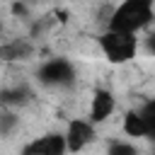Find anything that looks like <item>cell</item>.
Returning a JSON list of instances; mask_svg holds the SVG:
<instances>
[{"mask_svg": "<svg viewBox=\"0 0 155 155\" xmlns=\"http://www.w3.org/2000/svg\"><path fill=\"white\" fill-rule=\"evenodd\" d=\"M145 48H148V53H150V56H155V31H150V34H148V39H145Z\"/></svg>", "mask_w": 155, "mask_h": 155, "instance_id": "obj_13", "label": "cell"}, {"mask_svg": "<svg viewBox=\"0 0 155 155\" xmlns=\"http://www.w3.org/2000/svg\"><path fill=\"white\" fill-rule=\"evenodd\" d=\"M150 19H153V5L148 0H128V2L119 5L111 12L107 29L136 36V31H140L143 27H148Z\"/></svg>", "mask_w": 155, "mask_h": 155, "instance_id": "obj_1", "label": "cell"}, {"mask_svg": "<svg viewBox=\"0 0 155 155\" xmlns=\"http://www.w3.org/2000/svg\"><path fill=\"white\" fill-rule=\"evenodd\" d=\"M140 116H143V121L148 124V133H150V131H155V99H150V102H145V104H143Z\"/></svg>", "mask_w": 155, "mask_h": 155, "instance_id": "obj_10", "label": "cell"}, {"mask_svg": "<svg viewBox=\"0 0 155 155\" xmlns=\"http://www.w3.org/2000/svg\"><path fill=\"white\" fill-rule=\"evenodd\" d=\"M107 155H138V153H136V148H133L131 143L114 140V143L109 145V153H107Z\"/></svg>", "mask_w": 155, "mask_h": 155, "instance_id": "obj_11", "label": "cell"}, {"mask_svg": "<svg viewBox=\"0 0 155 155\" xmlns=\"http://www.w3.org/2000/svg\"><path fill=\"white\" fill-rule=\"evenodd\" d=\"M15 124H17V116H15L10 109H5V111H2V116H0V133H2V136H7V133L12 131V126H15Z\"/></svg>", "mask_w": 155, "mask_h": 155, "instance_id": "obj_12", "label": "cell"}, {"mask_svg": "<svg viewBox=\"0 0 155 155\" xmlns=\"http://www.w3.org/2000/svg\"><path fill=\"white\" fill-rule=\"evenodd\" d=\"M94 138V128L90 121H82V119H73L68 124V131H65V140H68V150L70 153H80L90 140Z\"/></svg>", "mask_w": 155, "mask_h": 155, "instance_id": "obj_5", "label": "cell"}, {"mask_svg": "<svg viewBox=\"0 0 155 155\" xmlns=\"http://www.w3.org/2000/svg\"><path fill=\"white\" fill-rule=\"evenodd\" d=\"M124 131L133 138H148V124L143 121L140 111H128L124 116Z\"/></svg>", "mask_w": 155, "mask_h": 155, "instance_id": "obj_8", "label": "cell"}, {"mask_svg": "<svg viewBox=\"0 0 155 155\" xmlns=\"http://www.w3.org/2000/svg\"><path fill=\"white\" fill-rule=\"evenodd\" d=\"M36 78L46 87H70L75 82V68L65 58H51L39 68Z\"/></svg>", "mask_w": 155, "mask_h": 155, "instance_id": "obj_3", "label": "cell"}, {"mask_svg": "<svg viewBox=\"0 0 155 155\" xmlns=\"http://www.w3.org/2000/svg\"><path fill=\"white\" fill-rule=\"evenodd\" d=\"M12 12H15V15H27V7H24L22 2H15V5H12Z\"/></svg>", "mask_w": 155, "mask_h": 155, "instance_id": "obj_14", "label": "cell"}, {"mask_svg": "<svg viewBox=\"0 0 155 155\" xmlns=\"http://www.w3.org/2000/svg\"><path fill=\"white\" fill-rule=\"evenodd\" d=\"M97 44L99 48L104 51V56L111 61V63H126L136 56V36L133 34H119V31H104L97 36Z\"/></svg>", "mask_w": 155, "mask_h": 155, "instance_id": "obj_2", "label": "cell"}, {"mask_svg": "<svg viewBox=\"0 0 155 155\" xmlns=\"http://www.w3.org/2000/svg\"><path fill=\"white\" fill-rule=\"evenodd\" d=\"M114 104L116 102H114V97H111L109 90H97L92 94V104H90V121L92 124L107 121L111 116V111H114Z\"/></svg>", "mask_w": 155, "mask_h": 155, "instance_id": "obj_6", "label": "cell"}, {"mask_svg": "<svg viewBox=\"0 0 155 155\" xmlns=\"http://www.w3.org/2000/svg\"><path fill=\"white\" fill-rule=\"evenodd\" d=\"M29 97H31V92L27 90V87H15V90H2V104H5V109L7 107H15V104H27L29 102Z\"/></svg>", "mask_w": 155, "mask_h": 155, "instance_id": "obj_9", "label": "cell"}, {"mask_svg": "<svg viewBox=\"0 0 155 155\" xmlns=\"http://www.w3.org/2000/svg\"><path fill=\"white\" fill-rule=\"evenodd\" d=\"M0 56H2V61H22V58L31 56V46L27 41H10V44L0 46Z\"/></svg>", "mask_w": 155, "mask_h": 155, "instance_id": "obj_7", "label": "cell"}, {"mask_svg": "<svg viewBox=\"0 0 155 155\" xmlns=\"http://www.w3.org/2000/svg\"><path fill=\"white\" fill-rule=\"evenodd\" d=\"M65 150H68L65 136H61V133H48V136H41V138H36V140L27 143L19 155H63Z\"/></svg>", "mask_w": 155, "mask_h": 155, "instance_id": "obj_4", "label": "cell"}]
</instances>
